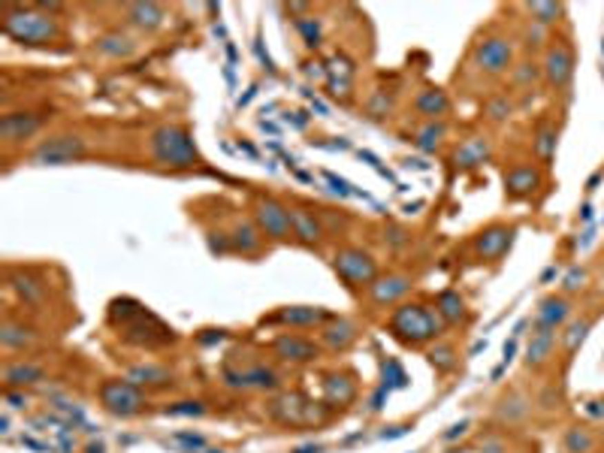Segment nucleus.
<instances>
[{"label":"nucleus","mask_w":604,"mask_h":453,"mask_svg":"<svg viewBox=\"0 0 604 453\" xmlns=\"http://www.w3.org/2000/svg\"><path fill=\"white\" fill-rule=\"evenodd\" d=\"M154 154L161 157V161L172 163V166H190L194 163V145H190V139L181 130H176V127H163V130H157Z\"/></svg>","instance_id":"nucleus-1"},{"label":"nucleus","mask_w":604,"mask_h":453,"mask_svg":"<svg viewBox=\"0 0 604 453\" xmlns=\"http://www.w3.org/2000/svg\"><path fill=\"white\" fill-rule=\"evenodd\" d=\"M393 330L399 332V336L411 339V341H423V339H429V336H435V332H439V323H435V317L429 314L426 308L408 305V308H402V312L393 317Z\"/></svg>","instance_id":"nucleus-2"},{"label":"nucleus","mask_w":604,"mask_h":453,"mask_svg":"<svg viewBox=\"0 0 604 453\" xmlns=\"http://www.w3.org/2000/svg\"><path fill=\"white\" fill-rule=\"evenodd\" d=\"M6 34L25 39V43H34V39H49L54 37V25L43 15H25V12H15L6 19Z\"/></svg>","instance_id":"nucleus-3"},{"label":"nucleus","mask_w":604,"mask_h":453,"mask_svg":"<svg viewBox=\"0 0 604 453\" xmlns=\"http://www.w3.org/2000/svg\"><path fill=\"white\" fill-rule=\"evenodd\" d=\"M103 402H106V408L112 414H133L142 405L137 390H130L127 384H106L103 387Z\"/></svg>","instance_id":"nucleus-4"},{"label":"nucleus","mask_w":604,"mask_h":453,"mask_svg":"<svg viewBox=\"0 0 604 453\" xmlns=\"http://www.w3.org/2000/svg\"><path fill=\"white\" fill-rule=\"evenodd\" d=\"M257 218H260V224L266 227V233H272L275 239H288L290 236V227H293L290 212H284L278 203H260Z\"/></svg>","instance_id":"nucleus-5"},{"label":"nucleus","mask_w":604,"mask_h":453,"mask_svg":"<svg viewBox=\"0 0 604 453\" xmlns=\"http://www.w3.org/2000/svg\"><path fill=\"white\" fill-rule=\"evenodd\" d=\"M336 266L339 272L348 278V281H369L372 275H375V266H372V260L365 257L360 251H345L336 257Z\"/></svg>","instance_id":"nucleus-6"},{"label":"nucleus","mask_w":604,"mask_h":453,"mask_svg":"<svg viewBox=\"0 0 604 453\" xmlns=\"http://www.w3.org/2000/svg\"><path fill=\"white\" fill-rule=\"evenodd\" d=\"M82 142L79 139H70V137H63V139H52V142H46L43 148L37 151V161H46V163H63V161H70V157H76V154H82Z\"/></svg>","instance_id":"nucleus-7"},{"label":"nucleus","mask_w":604,"mask_h":453,"mask_svg":"<svg viewBox=\"0 0 604 453\" xmlns=\"http://www.w3.org/2000/svg\"><path fill=\"white\" fill-rule=\"evenodd\" d=\"M478 61L490 70V73H499V70H505L507 61H511V49H507L505 39H490V43L481 46Z\"/></svg>","instance_id":"nucleus-8"},{"label":"nucleus","mask_w":604,"mask_h":453,"mask_svg":"<svg viewBox=\"0 0 604 453\" xmlns=\"http://www.w3.org/2000/svg\"><path fill=\"white\" fill-rule=\"evenodd\" d=\"M547 76H550L553 85H565L571 76V52L568 46H556V49L547 54Z\"/></svg>","instance_id":"nucleus-9"},{"label":"nucleus","mask_w":604,"mask_h":453,"mask_svg":"<svg viewBox=\"0 0 604 453\" xmlns=\"http://www.w3.org/2000/svg\"><path fill=\"white\" fill-rule=\"evenodd\" d=\"M553 341H556V332L550 330V327H541L532 336V345H529V363H544L547 356H550V351H553Z\"/></svg>","instance_id":"nucleus-10"},{"label":"nucleus","mask_w":604,"mask_h":453,"mask_svg":"<svg viewBox=\"0 0 604 453\" xmlns=\"http://www.w3.org/2000/svg\"><path fill=\"white\" fill-rule=\"evenodd\" d=\"M507 242H511V230H490L487 236L481 239V254L483 257H499L505 248H507Z\"/></svg>","instance_id":"nucleus-11"},{"label":"nucleus","mask_w":604,"mask_h":453,"mask_svg":"<svg viewBox=\"0 0 604 453\" xmlns=\"http://www.w3.org/2000/svg\"><path fill=\"white\" fill-rule=\"evenodd\" d=\"M568 317V302L565 299H547L541 305V314H538V321H541V327H556V323H562Z\"/></svg>","instance_id":"nucleus-12"},{"label":"nucleus","mask_w":604,"mask_h":453,"mask_svg":"<svg viewBox=\"0 0 604 453\" xmlns=\"http://www.w3.org/2000/svg\"><path fill=\"white\" fill-rule=\"evenodd\" d=\"M278 351L288 356V360H312L314 356L312 345H305V341H299V339H281L278 341Z\"/></svg>","instance_id":"nucleus-13"},{"label":"nucleus","mask_w":604,"mask_h":453,"mask_svg":"<svg viewBox=\"0 0 604 453\" xmlns=\"http://www.w3.org/2000/svg\"><path fill=\"white\" fill-rule=\"evenodd\" d=\"M405 290H408V281H405V278H390V281L375 284V299L378 302H390L396 296H402Z\"/></svg>","instance_id":"nucleus-14"},{"label":"nucleus","mask_w":604,"mask_h":453,"mask_svg":"<svg viewBox=\"0 0 604 453\" xmlns=\"http://www.w3.org/2000/svg\"><path fill=\"white\" fill-rule=\"evenodd\" d=\"M290 221H293V227H296V236H299V239H305V242H317L321 230H317V224H314L312 218H308L305 212H293V214H290Z\"/></svg>","instance_id":"nucleus-15"},{"label":"nucleus","mask_w":604,"mask_h":453,"mask_svg":"<svg viewBox=\"0 0 604 453\" xmlns=\"http://www.w3.org/2000/svg\"><path fill=\"white\" fill-rule=\"evenodd\" d=\"M535 185H538V176L532 170H516L507 176V188H511L514 194H529Z\"/></svg>","instance_id":"nucleus-16"},{"label":"nucleus","mask_w":604,"mask_h":453,"mask_svg":"<svg viewBox=\"0 0 604 453\" xmlns=\"http://www.w3.org/2000/svg\"><path fill=\"white\" fill-rule=\"evenodd\" d=\"M43 372L37 369V365H12L10 372H6V381H12V384H28V381L39 378Z\"/></svg>","instance_id":"nucleus-17"},{"label":"nucleus","mask_w":604,"mask_h":453,"mask_svg":"<svg viewBox=\"0 0 604 453\" xmlns=\"http://www.w3.org/2000/svg\"><path fill=\"white\" fill-rule=\"evenodd\" d=\"M483 154H487V145H483V142H472V145H465L463 151H459V161H463L465 166H472V163H478Z\"/></svg>","instance_id":"nucleus-18"},{"label":"nucleus","mask_w":604,"mask_h":453,"mask_svg":"<svg viewBox=\"0 0 604 453\" xmlns=\"http://www.w3.org/2000/svg\"><path fill=\"white\" fill-rule=\"evenodd\" d=\"M441 305H444V314H447V317H459V314H463V299H459L456 293H444Z\"/></svg>","instance_id":"nucleus-19"},{"label":"nucleus","mask_w":604,"mask_h":453,"mask_svg":"<svg viewBox=\"0 0 604 453\" xmlns=\"http://www.w3.org/2000/svg\"><path fill=\"white\" fill-rule=\"evenodd\" d=\"M590 444H592V441H590V435H586V432H580V429H574V432L568 435V450H571V453L590 450Z\"/></svg>","instance_id":"nucleus-20"},{"label":"nucleus","mask_w":604,"mask_h":453,"mask_svg":"<svg viewBox=\"0 0 604 453\" xmlns=\"http://www.w3.org/2000/svg\"><path fill=\"white\" fill-rule=\"evenodd\" d=\"M130 12L137 15V25H157V10L154 6H133Z\"/></svg>","instance_id":"nucleus-21"},{"label":"nucleus","mask_w":604,"mask_h":453,"mask_svg":"<svg viewBox=\"0 0 604 453\" xmlns=\"http://www.w3.org/2000/svg\"><path fill=\"white\" fill-rule=\"evenodd\" d=\"M586 330H590V323H574V327H571V332H568V339H565V345L571 348V351H574V348L580 345V341H583V336H586Z\"/></svg>","instance_id":"nucleus-22"},{"label":"nucleus","mask_w":604,"mask_h":453,"mask_svg":"<svg viewBox=\"0 0 604 453\" xmlns=\"http://www.w3.org/2000/svg\"><path fill=\"white\" fill-rule=\"evenodd\" d=\"M420 109H429V112H441V109H444V97H441V94H435V91L426 94V97L420 100Z\"/></svg>","instance_id":"nucleus-23"},{"label":"nucleus","mask_w":604,"mask_h":453,"mask_svg":"<svg viewBox=\"0 0 604 453\" xmlns=\"http://www.w3.org/2000/svg\"><path fill=\"white\" fill-rule=\"evenodd\" d=\"M284 321H299V323H312V321H321V312H284Z\"/></svg>","instance_id":"nucleus-24"},{"label":"nucleus","mask_w":604,"mask_h":453,"mask_svg":"<svg viewBox=\"0 0 604 453\" xmlns=\"http://www.w3.org/2000/svg\"><path fill=\"white\" fill-rule=\"evenodd\" d=\"M532 12L541 15V21H553L556 15H559V6H553V3H535V6H532Z\"/></svg>","instance_id":"nucleus-25"},{"label":"nucleus","mask_w":604,"mask_h":453,"mask_svg":"<svg viewBox=\"0 0 604 453\" xmlns=\"http://www.w3.org/2000/svg\"><path fill=\"white\" fill-rule=\"evenodd\" d=\"M236 242L245 245V248L251 251L254 245H257V239H254V230L251 227H239V230H236Z\"/></svg>","instance_id":"nucleus-26"},{"label":"nucleus","mask_w":604,"mask_h":453,"mask_svg":"<svg viewBox=\"0 0 604 453\" xmlns=\"http://www.w3.org/2000/svg\"><path fill=\"white\" fill-rule=\"evenodd\" d=\"M580 284H583V272H580V269H571L568 278H565V288H568V290H577Z\"/></svg>","instance_id":"nucleus-27"},{"label":"nucleus","mask_w":604,"mask_h":453,"mask_svg":"<svg viewBox=\"0 0 604 453\" xmlns=\"http://www.w3.org/2000/svg\"><path fill=\"white\" fill-rule=\"evenodd\" d=\"M439 137H441V127H435V130H426V133H423V142H420V145H423V148H432L435 142H439Z\"/></svg>","instance_id":"nucleus-28"},{"label":"nucleus","mask_w":604,"mask_h":453,"mask_svg":"<svg viewBox=\"0 0 604 453\" xmlns=\"http://www.w3.org/2000/svg\"><path fill=\"white\" fill-rule=\"evenodd\" d=\"M432 363L444 365V369H447V365H453V360H450V351H447V348H444V351H439V354L432 351Z\"/></svg>","instance_id":"nucleus-29"},{"label":"nucleus","mask_w":604,"mask_h":453,"mask_svg":"<svg viewBox=\"0 0 604 453\" xmlns=\"http://www.w3.org/2000/svg\"><path fill=\"white\" fill-rule=\"evenodd\" d=\"M538 148H541V154H550V148H553V137H550V133H544L541 142H538Z\"/></svg>","instance_id":"nucleus-30"},{"label":"nucleus","mask_w":604,"mask_h":453,"mask_svg":"<svg viewBox=\"0 0 604 453\" xmlns=\"http://www.w3.org/2000/svg\"><path fill=\"white\" fill-rule=\"evenodd\" d=\"M514 351H516V341H507V345H505V360H511Z\"/></svg>","instance_id":"nucleus-31"}]
</instances>
